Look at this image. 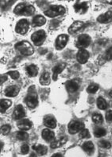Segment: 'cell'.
Instances as JSON below:
<instances>
[{
	"label": "cell",
	"instance_id": "cb8c5ba5",
	"mask_svg": "<svg viewBox=\"0 0 112 157\" xmlns=\"http://www.w3.org/2000/svg\"><path fill=\"white\" fill-rule=\"evenodd\" d=\"M12 105V101L8 99H2L1 101L0 110L1 113H4L6 110Z\"/></svg>",
	"mask_w": 112,
	"mask_h": 157
},
{
	"label": "cell",
	"instance_id": "7402d4cb",
	"mask_svg": "<svg viewBox=\"0 0 112 157\" xmlns=\"http://www.w3.org/2000/svg\"><path fill=\"white\" fill-rule=\"evenodd\" d=\"M67 140H68V138L66 136L61 137L59 140H53V142H51L50 147L53 149L58 148L63 144H65Z\"/></svg>",
	"mask_w": 112,
	"mask_h": 157
},
{
	"label": "cell",
	"instance_id": "8d00e7d4",
	"mask_svg": "<svg viewBox=\"0 0 112 157\" xmlns=\"http://www.w3.org/2000/svg\"><path fill=\"white\" fill-rule=\"evenodd\" d=\"M10 77L14 80H17L19 78V73L17 71H11L7 73Z\"/></svg>",
	"mask_w": 112,
	"mask_h": 157
},
{
	"label": "cell",
	"instance_id": "836d02e7",
	"mask_svg": "<svg viewBox=\"0 0 112 157\" xmlns=\"http://www.w3.org/2000/svg\"><path fill=\"white\" fill-rule=\"evenodd\" d=\"M98 90V86L95 85V84H92L91 86H89L88 87L87 89V90L89 93L94 94V93L97 92Z\"/></svg>",
	"mask_w": 112,
	"mask_h": 157
},
{
	"label": "cell",
	"instance_id": "d4e9b609",
	"mask_svg": "<svg viewBox=\"0 0 112 157\" xmlns=\"http://www.w3.org/2000/svg\"><path fill=\"white\" fill-rule=\"evenodd\" d=\"M40 83L43 86H48L49 85L50 82V74L47 72H45L43 74L41 77L40 80H39Z\"/></svg>",
	"mask_w": 112,
	"mask_h": 157
},
{
	"label": "cell",
	"instance_id": "4316f807",
	"mask_svg": "<svg viewBox=\"0 0 112 157\" xmlns=\"http://www.w3.org/2000/svg\"><path fill=\"white\" fill-rule=\"evenodd\" d=\"M82 148L86 152L90 154L93 152L94 150V145L91 142H85L82 146Z\"/></svg>",
	"mask_w": 112,
	"mask_h": 157
},
{
	"label": "cell",
	"instance_id": "e0dca14e",
	"mask_svg": "<svg viewBox=\"0 0 112 157\" xmlns=\"http://www.w3.org/2000/svg\"><path fill=\"white\" fill-rule=\"evenodd\" d=\"M65 67H66L65 63H61L58 64L53 68V78L54 80L56 81L57 80L58 75L62 72V71L65 69Z\"/></svg>",
	"mask_w": 112,
	"mask_h": 157
},
{
	"label": "cell",
	"instance_id": "b9f144b4",
	"mask_svg": "<svg viewBox=\"0 0 112 157\" xmlns=\"http://www.w3.org/2000/svg\"><path fill=\"white\" fill-rule=\"evenodd\" d=\"M30 157H37V155H36L35 154H34V153H32V154H31Z\"/></svg>",
	"mask_w": 112,
	"mask_h": 157
},
{
	"label": "cell",
	"instance_id": "ffe728a7",
	"mask_svg": "<svg viewBox=\"0 0 112 157\" xmlns=\"http://www.w3.org/2000/svg\"><path fill=\"white\" fill-rule=\"evenodd\" d=\"M42 137L46 142H50L54 140V134L53 132L48 129H45L42 132Z\"/></svg>",
	"mask_w": 112,
	"mask_h": 157
},
{
	"label": "cell",
	"instance_id": "3957f363",
	"mask_svg": "<svg viewBox=\"0 0 112 157\" xmlns=\"http://www.w3.org/2000/svg\"><path fill=\"white\" fill-rule=\"evenodd\" d=\"M65 9L61 5H53L44 12V14L50 18H54L57 16L65 14Z\"/></svg>",
	"mask_w": 112,
	"mask_h": 157
},
{
	"label": "cell",
	"instance_id": "d6986e66",
	"mask_svg": "<svg viewBox=\"0 0 112 157\" xmlns=\"http://www.w3.org/2000/svg\"><path fill=\"white\" fill-rule=\"evenodd\" d=\"M46 19L44 16L37 15L33 18L32 21V26L33 27H40L45 24Z\"/></svg>",
	"mask_w": 112,
	"mask_h": 157
},
{
	"label": "cell",
	"instance_id": "d590c367",
	"mask_svg": "<svg viewBox=\"0 0 112 157\" xmlns=\"http://www.w3.org/2000/svg\"><path fill=\"white\" fill-rule=\"evenodd\" d=\"M104 58L107 61H110V60H112V47L110 48L106 52Z\"/></svg>",
	"mask_w": 112,
	"mask_h": 157
},
{
	"label": "cell",
	"instance_id": "74e56055",
	"mask_svg": "<svg viewBox=\"0 0 112 157\" xmlns=\"http://www.w3.org/2000/svg\"><path fill=\"white\" fill-rule=\"evenodd\" d=\"M29 146L27 144H24L21 147V152L22 154L25 155L29 152Z\"/></svg>",
	"mask_w": 112,
	"mask_h": 157
},
{
	"label": "cell",
	"instance_id": "f1b7e54d",
	"mask_svg": "<svg viewBox=\"0 0 112 157\" xmlns=\"http://www.w3.org/2000/svg\"><path fill=\"white\" fill-rule=\"evenodd\" d=\"M106 134V131L104 128H97L94 131V135L98 138L105 136Z\"/></svg>",
	"mask_w": 112,
	"mask_h": 157
},
{
	"label": "cell",
	"instance_id": "2e32d148",
	"mask_svg": "<svg viewBox=\"0 0 112 157\" xmlns=\"http://www.w3.org/2000/svg\"><path fill=\"white\" fill-rule=\"evenodd\" d=\"M84 26V23L82 21H75L72 24L68 29V32L70 33V34H73L81 29Z\"/></svg>",
	"mask_w": 112,
	"mask_h": 157
},
{
	"label": "cell",
	"instance_id": "484cf974",
	"mask_svg": "<svg viewBox=\"0 0 112 157\" xmlns=\"http://www.w3.org/2000/svg\"><path fill=\"white\" fill-rule=\"evenodd\" d=\"M26 70H27L28 75L30 77H35L38 74V68L36 66L34 65L28 66L26 68Z\"/></svg>",
	"mask_w": 112,
	"mask_h": 157
},
{
	"label": "cell",
	"instance_id": "44dd1931",
	"mask_svg": "<svg viewBox=\"0 0 112 157\" xmlns=\"http://www.w3.org/2000/svg\"><path fill=\"white\" fill-rule=\"evenodd\" d=\"M32 148L35 150L36 153L39 155H45L47 152L48 149L47 147L42 145H35L33 146Z\"/></svg>",
	"mask_w": 112,
	"mask_h": 157
},
{
	"label": "cell",
	"instance_id": "5bb4252c",
	"mask_svg": "<svg viewBox=\"0 0 112 157\" xmlns=\"http://www.w3.org/2000/svg\"><path fill=\"white\" fill-rule=\"evenodd\" d=\"M74 9L75 11L77 13L80 14H84L88 10V5L86 2L79 3L75 4Z\"/></svg>",
	"mask_w": 112,
	"mask_h": 157
},
{
	"label": "cell",
	"instance_id": "277c9868",
	"mask_svg": "<svg viewBox=\"0 0 112 157\" xmlns=\"http://www.w3.org/2000/svg\"><path fill=\"white\" fill-rule=\"evenodd\" d=\"M46 38V33L44 30H41L33 33L31 39L36 46H40L44 43Z\"/></svg>",
	"mask_w": 112,
	"mask_h": 157
},
{
	"label": "cell",
	"instance_id": "8fae6325",
	"mask_svg": "<svg viewBox=\"0 0 112 157\" xmlns=\"http://www.w3.org/2000/svg\"><path fill=\"white\" fill-rule=\"evenodd\" d=\"M77 58L80 63L82 64L86 63L89 58L88 52L85 49H80L77 54Z\"/></svg>",
	"mask_w": 112,
	"mask_h": 157
},
{
	"label": "cell",
	"instance_id": "52a82bcc",
	"mask_svg": "<svg viewBox=\"0 0 112 157\" xmlns=\"http://www.w3.org/2000/svg\"><path fill=\"white\" fill-rule=\"evenodd\" d=\"M29 22L26 19H21L19 21L15 27V31L20 34H26L29 29Z\"/></svg>",
	"mask_w": 112,
	"mask_h": 157
},
{
	"label": "cell",
	"instance_id": "8992f818",
	"mask_svg": "<svg viewBox=\"0 0 112 157\" xmlns=\"http://www.w3.org/2000/svg\"><path fill=\"white\" fill-rule=\"evenodd\" d=\"M85 125L81 122L72 121L68 125V131L71 134H74L84 129Z\"/></svg>",
	"mask_w": 112,
	"mask_h": 157
},
{
	"label": "cell",
	"instance_id": "4fadbf2b",
	"mask_svg": "<svg viewBox=\"0 0 112 157\" xmlns=\"http://www.w3.org/2000/svg\"><path fill=\"white\" fill-rule=\"evenodd\" d=\"M26 116V113L22 105H19L15 108L13 113L14 119L19 120L24 118Z\"/></svg>",
	"mask_w": 112,
	"mask_h": 157
},
{
	"label": "cell",
	"instance_id": "ba28073f",
	"mask_svg": "<svg viewBox=\"0 0 112 157\" xmlns=\"http://www.w3.org/2000/svg\"><path fill=\"white\" fill-rule=\"evenodd\" d=\"M80 80L77 78L69 81L66 84V90L71 93L76 92L80 88Z\"/></svg>",
	"mask_w": 112,
	"mask_h": 157
},
{
	"label": "cell",
	"instance_id": "9a60e30c",
	"mask_svg": "<svg viewBox=\"0 0 112 157\" xmlns=\"http://www.w3.org/2000/svg\"><path fill=\"white\" fill-rule=\"evenodd\" d=\"M19 89L17 86H12L7 87L5 91V95L7 97L13 98L18 94Z\"/></svg>",
	"mask_w": 112,
	"mask_h": 157
},
{
	"label": "cell",
	"instance_id": "7bdbcfd3",
	"mask_svg": "<svg viewBox=\"0 0 112 157\" xmlns=\"http://www.w3.org/2000/svg\"><path fill=\"white\" fill-rule=\"evenodd\" d=\"M110 97L112 98V90L110 91Z\"/></svg>",
	"mask_w": 112,
	"mask_h": 157
},
{
	"label": "cell",
	"instance_id": "ab89813d",
	"mask_svg": "<svg viewBox=\"0 0 112 157\" xmlns=\"http://www.w3.org/2000/svg\"><path fill=\"white\" fill-rule=\"evenodd\" d=\"M51 157H63V155L60 154H55L53 155Z\"/></svg>",
	"mask_w": 112,
	"mask_h": 157
},
{
	"label": "cell",
	"instance_id": "f546056e",
	"mask_svg": "<svg viewBox=\"0 0 112 157\" xmlns=\"http://www.w3.org/2000/svg\"><path fill=\"white\" fill-rule=\"evenodd\" d=\"M29 137V135L26 132H18L16 134V137L18 140H27Z\"/></svg>",
	"mask_w": 112,
	"mask_h": 157
},
{
	"label": "cell",
	"instance_id": "603a6c76",
	"mask_svg": "<svg viewBox=\"0 0 112 157\" xmlns=\"http://www.w3.org/2000/svg\"><path fill=\"white\" fill-rule=\"evenodd\" d=\"M44 124L49 128H54L56 127V121L54 118L51 117H47L44 120Z\"/></svg>",
	"mask_w": 112,
	"mask_h": 157
},
{
	"label": "cell",
	"instance_id": "ac0fdd59",
	"mask_svg": "<svg viewBox=\"0 0 112 157\" xmlns=\"http://www.w3.org/2000/svg\"><path fill=\"white\" fill-rule=\"evenodd\" d=\"M17 126L19 129L22 131H27L32 127V123L28 119H24L19 122Z\"/></svg>",
	"mask_w": 112,
	"mask_h": 157
},
{
	"label": "cell",
	"instance_id": "1f68e13d",
	"mask_svg": "<svg viewBox=\"0 0 112 157\" xmlns=\"http://www.w3.org/2000/svg\"><path fill=\"white\" fill-rule=\"evenodd\" d=\"M10 129L11 127L10 125L7 124L4 125L1 128V133L4 135H7L10 132Z\"/></svg>",
	"mask_w": 112,
	"mask_h": 157
},
{
	"label": "cell",
	"instance_id": "4dcf8cb0",
	"mask_svg": "<svg viewBox=\"0 0 112 157\" xmlns=\"http://www.w3.org/2000/svg\"><path fill=\"white\" fill-rule=\"evenodd\" d=\"M92 120L96 124H101L103 122L102 116L100 114H93L92 116Z\"/></svg>",
	"mask_w": 112,
	"mask_h": 157
},
{
	"label": "cell",
	"instance_id": "60d3db41",
	"mask_svg": "<svg viewBox=\"0 0 112 157\" xmlns=\"http://www.w3.org/2000/svg\"><path fill=\"white\" fill-rule=\"evenodd\" d=\"M105 1L107 2V3H109V4L112 5V0H105Z\"/></svg>",
	"mask_w": 112,
	"mask_h": 157
},
{
	"label": "cell",
	"instance_id": "d6a6232c",
	"mask_svg": "<svg viewBox=\"0 0 112 157\" xmlns=\"http://www.w3.org/2000/svg\"><path fill=\"white\" fill-rule=\"evenodd\" d=\"M99 145L102 148L105 149L110 148L111 147V144L110 142L107 140H102L99 142Z\"/></svg>",
	"mask_w": 112,
	"mask_h": 157
},
{
	"label": "cell",
	"instance_id": "6da1fadb",
	"mask_svg": "<svg viewBox=\"0 0 112 157\" xmlns=\"http://www.w3.org/2000/svg\"><path fill=\"white\" fill-rule=\"evenodd\" d=\"M35 9L32 5L25 3H20L16 6L14 12L17 15L30 16L34 14Z\"/></svg>",
	"mask_w": 112,
	"mask_h": 157
},
{
	"label": "cell",
	"instance_id": "7c38bea8",
	"mask_svg": "<svg viewBox=\"0 0 112 157\" xmlns=\"http://www.w3.org/2000/svg\"><path fill=\"white\" fill-rule=\"evenodd\" d=\"M97 21L101 24H108L112 22V11H109L97 18Z\"/></svg>",
	"mask_w": 112,
	"mask_h": 157
},
{
	"label": "cell",
	"instance_id": "5b68a950",
	"mask_svg": "<svg viewBox=\"0 0 112 157\" xmlns=\"http://www.w3.org/2000/svg\"><path fill=\"white\" fill-rule=\"evenodd\" d=\"M91 38L88 34L80 35L77 41V46L80 49H84L87 48L91 43Z\"/></svg>",
	"mask_w": 112,
	"mask_h": 157
},
{
	"label": "cell",
	"instance_id": "30bf717a",
	"mask_svg": "<svg viewBox=\"0 0 112 157\" xmlns=\"http://www.w3.org/2000/svg\"><path fill=\"white\" fill-rule=\"evenodd\" d=\"M68 36L66 34H61L56 39V48L58 50H62L68 43Z\"/></svg>",
	"mask_w": 112,
	"mask_h": 157
},
{
	"label": "cell",
	"instance_id": "e575fe53",
	"mask_svg": "<svg viewBox=\"0 0 112 157\" xmlns=\"http://www.w3.org/2000/svg\"><path fill=\"white\" fill-rule=\"evenodd\" d=\"M79 136L80 138H89L90 135L88 130L87 129H83L80 132Z\"/></svg>",
	"mask_w": 112,
	"mask_h": 157
},
{
	"label": "cell",
	"instance_id": "9c48e42d",
	"mask_svg": "<svg viewBox=\"0 0 112 157\" xmlns=\"http://www.w3.org/2000/svg\"><path fill=\"white\" fill-rule=\"evenodd\" d=\"M26 102L29 108L32 109L35 108L38 105L37 95L35 93H29L26 98Z\"/></svg>",
	"mask_w": 112,
	"mask_h": 157
},
{
	"label": "cell",
	"instance_id": "83f0119b",
	"mask_svg": "<svg viewBox=\"0 0 112 157\" xmlns=\"http://www.w3.org/2000/svg\"><path fill=\"white\" fill-rule=\"evenodd\" d=\"M97 106L100 109L105 110L107 108V103L103 98H99L97 99Z\"/></svg>",
	"mask_w": 112,
	"mask_h": 157
},
{
	"label": "cell",
	"instance_id": "f35d334b",
	"mask_svg": "<svg viewBox=\"0 0 112 157\" xmlns=\"http://www.w3.org/2000/svg\"><path fill=\"white\" fill-rule=\"evenodd\" d=\"M106 119L108 122H112V110H109L106 113L105 116Z\"/></svg>",
	"mask_w": 112,
	"mask_h": 157
},
{
	"label": "cell",
	"instance_id": "7a4b0ae2",
	"mask_svg": "<svg viewBox=\"0 0 112 157\" xmlns=\"http://www.w3.org/2000/svg\"><path fill=\"white\" fill-rule=\"evenodd\" d=\"M15 48L24 56H30L34 53V48L28 41H21L15 45Z\"/></svg>",
	"mask_w": 112,
	"mask_h": 157
}]
</instances>
